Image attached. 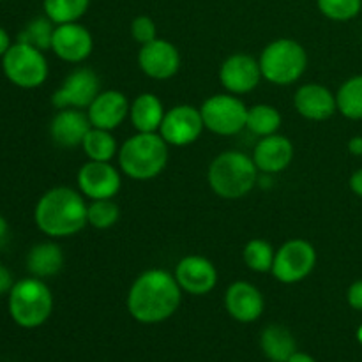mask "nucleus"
<instances>
[{
  "mask_svg": "<svg viewBox=\"0 0 362 362\" xmlns=\"http://www.w3.org/2000/svg\"><path fill=\"white\" fill-rule=\"evenodd\" d=\"M182 303V288L175 276L165 269L141 272L127 292V311L140 324H161L168 320Z\"/></svg>",
  "mask_w": 362,
  "mask_h": 362,
  "instance_id": "nucleus-1",
  "label": "nucleus"
},
{
  "mask_svg": "<svg viewBox=\"0 0 362 362\" xmlns=\"http://www.w3.org/2000/svg\"><path fill=\"white\" fill-rule=\"evenodd\" d=\"M87 207L80 191L59 186L46 191L34 209V221L45 235L66 239L80 233L87 223Z\"/></svg>",
  "mask_w": 362,
  "mask_h": 362,
  "instance_id": "nucleus-2",
  "label": "nucleus"
},
{
  "mask_svg": "<svg viewBox=\"0 0 362 362\" xmlns=\"http://www.w3.org/2000/svg\"><path fill=\"white\" fill-rule=\"evenodd\" d=\"M211 189L225 200L247 197L257 186L258 168L253 158L239 151H226L216 156L207 172Z\"/></svg>",
  "mask_w": 362,
  "mask_h": 362,
  "instance_id": "nucleus-3",
  "label": "nucleus"
},
{
  "mask_svg": "<svg viewBox=\"0 0 362 362\" xmlns=\"http://www.w3.org/2000/svg\"><path fill=\"white\" fill-rule=\"evenodd\" d=\"M117 156L129 179L151 180L168 165V144L159 133H136L124 141Z\"/></svg>",
  "mask_w": 362,
  "mask_h": 362,
  "instance_id": "nucleus-4",
  "label": "nucleus"
},
{
  "mask_svg": "<svg viewBox=\"0 0 362 362\" xmlns=\"http://www.w3.org/2000/svg\"><path fill=\"white\" fill-rule=\"evenodd\" d=\"M9 315L16 325L23 329L41 327L53 311V293L42 279L23 278L14 283L7 296Z\"/></svg>",
  "mask_w": 362,
  "mask_h": 362,
  "instance_id": "nucleus-5",
  "label": "nucleus"
},
{
  "mask_svg": "<svg viewBox=\"0 0 362 362\" xmlns=\"http://www.w3.org/2000/svg\"><path fill=\"white\" fill-rule=\"evenodd\" d=\"M262 76L272 85L286 87L299 80L308 67V53L296 39L281 37L269 42L262 52Z\"/></svg>",
  "mask_w": 362,
  "mask_h": 362,
  "instance_id": "nucleus-6",
  "label": "nucleus"
},
{
  "mask_svg": "<svg viewBox=\"0 0 362 362\" xmlns=\"http://www.w3.org/2000/svg\"><path fill=\"white\" fill-rule=\"evenodd\" d=\"M2 69L7 80L20 88H37L48 78V60L41 49L27 42H13L2 57Z\"/></svg>",
  "mask_w": 362,
  "mask_h": 362,
  "instance_id": "nucleus-7",
  "label": "nucleus"
},
{
  "mask_svg": "<svg viewBox=\"0 0 362 362\" xmlns=\"http://www.w3.org/2000/svg\"><path fill=\"white\" fill-rule=\"evenodd\" d=\"M205 129L219 136H233L246 129L247 106L233 94H216L200 106Z\"/></svg>",
  "mask_w": 362,
  "mask_h": 362,
  "instance_id": "nucleus-8",
  "label": "nucleus"
},
{
  "mask_svg": "<svg viewBox=\"0 0 362 362\" xmlns=\"http://www.w3.org/2000/svg\"><path fill=\"white\" fill-rule=\"evenodd\" d=\"M315 265H317V251L313 244L304 239H292L286 240L276 251L271 272L279 283L296 285L304 281L313 272Z\"/></svg>",
  "mask_w": 362,
  "mask_h": 362,
  "instance_id": "nucleus-9",
  "label": "nucleus"
},
{
  "mask_svg": "<svg viewBox=\"0 0 362 362\" xmlns=\"http://www.w3.org/2000/svg\"><path fill=\"white\" fill-rule=\"evenodd\" d=\"M101 92L99 76L88 67H78L71 71L59 88L53 92L52 103L55 108H88L90 103Z\"/></svg>",
  "mask_w": 362,
  "mask_h": 362,
  "instance_id": "nucleus-10",
  "label": "nucleus"
},
{
  "mask_svg": "<svg viewBox=\"0 0 362 362\" xmlns=\"http://www.w3.org/2000/svg\"><path fill=\"white\" fill-rule=\"evenodd\" d=\"M204 129L200 108L191 105H177L165 113L159 134L172 147H187L200 138Z\"/></svg>",
  "mask_w": 362,
  "mask_h": 362,
  "instance_id": "nucleus-11",
  "label": "nucleus"
},
{
  "mask_svg": "<svg viewBox=\"0 0 362 362\" xmlns=\"http://www.w3.org/2000/svg\"><path fill=\"white\" fill-rule=\"evenodd\" d=\"M78 191L90 200H110L119 194L122 179L112 163L87 161L76 175Z\"/></svg>",
  "mask_w": 362,
  "mask_h": 362,
  "instance_id": "nucleus-12",
  "label": "nucleus"
},
{
  "mask_svg": "<svg viewBox=\"0 0 362 362\" xmlns=\"http://www.w3.org/2000/svg\"><path fill=\"white\" fill-rule=\"evenodd\" d=\"M262 78L260 62L247 53H233L219 67V81L233 95L255 90Z\"/></svg>",
  "mask_w": 362,
  "mask_h": 362,
  "instance_id": "nucleus-13",
  "label": "nucleus"
},
{
  "mask_svg": "<svg viewBox=\"0 0 362 362\" xmlns=\"http://www.w3.org/2000/svg\"><path fill=\"white\" fill-rule=\"evenodd\" d=\"M138 66L152 80H170L180 69V53L175 45L156 37L140 48Z\"/></svg>",
  "mask_w": 362,
  "mask_h": 362,
  "instance_id": "nucleus-14",
  "label": "nucleus"
},
{
  "mask_svg": "<svg viewBox=\"0 0 362 362\" xmlns=\"http://www.w3.org/2000/svg\"><path fill=\"white\" fill-rule=\"evenodd\" d=\"M92 49H94L92 34L78 21L55 27L52 39V52L60 60L69 64H80L90 57Z\"/></svg>",
  "mask_w": 362,
  "mask_h": 362,
  "instance_id": "nucleus-15",
  "label": "nucleus"
},
{
  "mask_svg": "<svg viewBox=\"0 0 362 362\" xmlns=\"http://www.w3.org/2000/svg\"><path fill=\"white\" fill-rule=\"evenodd\" d=\"M177 283L182 292L191 296H207L218 285V271L209 258L189 255L177 264L175 272Z\"/></svg>",
  "mask_w": 362,
  "mask_h": 362,
  "instance_id": "nucleus-16",
  "label": "nucleus"
},
{
  "mask_svg": "<svg viewBox=\"0 0 362 362\" xmlns=\"http://www.w3.org/2000/svg\"><path fill=\"white\" fill-rule=\"evenodd\" d=\"M225 308L233 320L251 324L264 313L265 300L260 290L247 281H235L225 293Z\"/></svg>",
  "mask_w": 362,
  "mask_h": 362,
  "instance_id": "nucleus-17",
  "label": "nucleus"
},
{
  "mask_svg": "<svg viewBox=\"0 0 362 362\" xmlns=\"http://www.w3.org/2000/svg\"><path fill=\"white\" fill-rule=\"evenodd\" d=\"M129 101L120 90H103L87 108L92 127L113 131L129 117Z\"/></svg>",
  "mask_w": 362,
  "mask_h": 362,
  "instance_id": "nucleus-18",
  "label": "nucleus"
},
{
  "mask_svg": "<svg viewBox=\"0 0 362 362\" xmlns=\"http://www.w3.org/2000/svg\"><path fill=\"white\" fill-rule=\"evenodd\" d=\"M293 144L283 134H271L264 136L257 144L253 151V161L258 172L274 175V173L285 172L293 161Z\"/></svg>",
  "mask_w": 362,
  "mask_h": 362,
  "instance_id": "nucleus-19",
  "label": "nucleus"
},
{
  "mask_svg": "<svg viewBox=\"0 0 362 362\" xmlns=\"http://www.w3.org/2000/svg\"><path fill=\"white\" fill-rule=\"evenodd\" d=\"M293 105L299 115L315 122L331 119L338 112L336 94H332L327 87L320 83H306L297 88Z\"/></svg>",
  "mask_w": 362,
  "mask_h": 362,
  "instance_id": "nucleus-20",
  "label": "nucleus"
},
{
  "mask_svg": "<svg viewBox=\"0 0 362 362\" xmlns=\"http://www.w3.org/2000/svg\"><path fill=\"white\" fill-rule=\"evenodd\" d=\"M90 127L87 113L76 108H64L49 122V136L59 147L73 148L83 144Z\"/></svg>",
  "mask_w": 362,
  "mask_h": 362,
  "instance_id": "nucleus-21",
  "label": "nucleus"
},
{
  "mask_svg": "<svg viewBox=\"0 0 362 362\" xmlns=\"http://www.w3.org/2000/svg\"><path fill=\"white\" fill-rule=\"evenodd\" d=\"M165 113L161 99L151 92H144L131 103L129 119L138 133H159Z\"/></svg>",
  "mask_w": 362,
  "mask_h": 362,
  "instance_id": "nucleus-22",
  "label": "nucleus"
},
{
  "mask_svg": "<svg viewBox=\"0 0 362 362\" xmlns=\"http://www.w3.org/2000/svg\"><path fill=\"white\" fill-rule=\"evenodd\" d=\"M64 267V253L59 244L39 243L27 255V269L30 276L39 279L52 278Z\"/></svg>",
  "mask_w": 362,
  "mask_h": 362,
  "instance_id": "nucleus-23",
  "label": "nucleus"
},
{
  "mask_svg": "<svg viewBox=\"0 0 362 362\" xmlns=\"http://www.w3.org/2000/svg\"><path fill=\"white\" fill-rule=\"evenodd\" d=\"M260 346L272 362H286L297 352L296 338L283 325H269L260 336Z\"/></svg>",
  "mask_w": 362,
  "mask_h": 362,
  "instance_id": "nucleus-24",
  "label": "nucleus"
},
{
  "mask_svg": "<svg viewBox=\"0 0 362 362\" xmlns=\"http://www.w3.org/2000/svg\"><path fill=\"white\" fill-rule=\"evenodd\" d=\"M281 113L276 106L272 105H255L247 108V119H246V129L251 131L257 136H271V134L278 133L281 127Z\"/></svg>",
  "mask_w": 362,
  "mask_h": 362,
  "instance_id": "nucleus-25",
  "label": "nucleus"
},
{
  "mask_svg": "<svg viewBox=\"0 0 362 362\" xmlns=\"http://www.w3.org/2000/svg\"><path fill=\"white\" fill-rule=\"evenodd\" d=\"M81 147H83V152L88 158V161L110 163L119 154L117 141L113 138L112 131L98 129V127H90Z\"/></svg>",
  "mask_w": 362,
  "mask_h": 362,
  "instance_id": "nucleus-26",
  "label": "nucleus"
},
{
  "mask_svg": "<svg viewBox=\"0 0 362 362\" xmlns=\"http://www.w3.org/2000/svg\"><path fill=\"white\" fill-rule=\"evenodd\" d=\"M338 112L345 119L362 120V74L349 78L336 94Z\"/></svg>",
  "mask_w": 362,
  "mask_h": 362,
  "instance_id": "nucleus-27",
  "label": "nucleus"
},
{
  "mask_svg": "<svg viewBox=\"0 0 362 362\" xmlns=\"http://www.w3.org/2000/svg\"><path fill=\"white\" fill-rule=\"evenodd\" d=\"M90 0H42L45 14L55 25L74 23L87 13Z\"/></svg>",
  "mask_w": 362,
  "mask_h": 362,
  "instance_id": "nucleus-28",
  "label": "nucleus"
},
{
  "mask_svg": "<svg viewBox=\"0 0 362 362\" xmlns=\"http://www.w3.org/2000/svg\"><path fill=\"white\" fill-rule=\"evenodd\" d=\"M55 27L57 25L48 16H37L25 25L23 30L18 34V41L27 42V45L34 46V48L41 49V52L52 49V39Z\"/></svg>",
  "mask_w": 362,
  "mask_h": 362,
  "instance_id": "nucleus-29",
  "label": "nucleus"
},
{
  "mask_svg": "<svg viewBox=\"0 0 362 362\" xmlns=\"http://www.w3.org/2000/svg\"><path fill=\"white\" fill-rule=\"evenodd\" d=\"M274 257H276L274 247L264 239H251L250 243L244 246V251H243L244 264L247 265L250 271L258 272V274H264V272L272 271Z\"/></svg>",
  "mask_w": 362,
  "mask_h": 362,
  "instance_id": "nucleus-30",
  "label": "nucleus"
},
{
  "mask_svg": "<svg viewBox=\"0 0 362 362\" xmlns=\"http://www.w3.org/2000/svg\"><path fill=\"white\" fill-rule=\"evenodd\" d=\"M120 209L119 205L110 200H92V204L87 207V223L92 228L108 230L119 221Z\"/></svg>",
  "mask_w": 362,
  "mask_h": 362,
  "instance_id": "nucleus-31",
  "label": "nucleus"
},
{
  "mask_svg": "<svg viewBox=\"0 0 362 362\" xmlns=\"http://www.w3.org/2000/svg\"><path fill=\"white\" fill-rule=\"evenodd\" d=\"M317 6L332 21H350L362 13V0H317Z\"/></svg>",
  "mask_w": 362,
  "mask_h": 362,
  "instance_id": "nucleus-32",
  "label": "nucleus"
},
{
  "mask_svg": "<svg viewBox=\"0 0 362 362\" xmlns=\"http://www.w3.org/2000/svg\"><path fill=\"white\" fill-rule=\"evenodd\" d=\"M131 35L138 45H147L158 37V28L152 18L148 16H136L131 23Z\"/></svg>",
  "mask_w": 362,
  "mask_h": 362,
  "instance_id": "nucleus-33",
  "label": "nucleus"
},
{
  "mask_svg": "<svg viewBox=\"0 0 362 362\" xmlns=\"http://www.w3.org/2000/svg\"><path fill=\"white\" fill-rule=\"evenodd\" d=\"M346 300L349 306L356 311H362V278L356 279L346 290Z\"/></svg>",
  "mask_w": 362,
  "mask_h": 362,
  "instance_id": "nucleus-34",
  "label": "nucleus"
},
{
  "mask_svg": "<svg viewBox=\"0 0 362 362\" xmlns=\"http://www.w3.org/2000/svg\"><path fill=\"white\" fill-rule=\"evenodd\" d=\"M14 278L13 272L6 267L4 264H0V297L2 296H9V292L13 290L14 286Z\"/></svg>",
  "mask_w": 362,
  "mask_h": 362,
  "instance_id": "nucleus-35",
  "label": "nucleus"
},
{
  "mask_svg": "<svg viewBox=\"0 0 362 362\" xmlns=\"http://www.w3.org/2000/svg\"><path fill=\"white\" fill-rule=\"evenodd\" d=\"M350 189L354 191V194L362 198V168L356 170L350 177Z\"/></svg>",
  "mask_w": 362,
  "mask_h": 362,
  "instance_id": "nucleus-36",
  "label": "nucleus"
},
{
  "mask_svg": "<svg viewBox=\"0 0 362 362\" xmlns=\"http://www.w3.org/2000/svg\"><path fill=\"white\" fill-rule=\"evenodd\" d=\"M13 46V42H11V37L9 34H7V30L4 27H0V59H2L4 55L7 53V49Z\"/></svg>",
  "mask_w": 362,
  "mask_h": 362,
  "instance_id": "nucleus-37",
  "label": "nucleus"
},
{
  "mask_svg": "<svg viewBox=\"0 0 362 362\" xmlns=\"http://www.w3.org/2000/svg\"><path fill=\"white\" fill-rule=\"evenodd\" d=\"M9 240V223L4 216H0V247H4Z\"/></svg>",
  "mask_w": 362,
  "mask_h": 362,
  "instance_id": "nucleus-38",
  "label": "nucleus"
},
{
  "mask_svg": "<svg viewBox=\"0 0 362 362\" xmlns=\"http://www.w3.org/2000/svg\"><path fill=\"white\" fill-rule=\"evenodd\" d=\"M349 152L352 156H362V136H354L349 141Z\"/></svg>",
  "mask_w": 362,
  "mask_h": 362,
  "instance_id": "nucleus-39",
  "label": "nucleus"
},
{
  "mask_svg": "<svg viewBox=\"0 0 362 362\" xmlns=\"http://www.w3.org/2000/svg\"><path fill=\"white\" fill-rule=\"evenodd\" d=\"M286 362H317L310 354H304V352H296L292 357H290Z\"/></svg>",
  "mask_w": 362,
  "mask_h": 362,
  "instance_id": "nucleus-40",
  "label": "nucleus"
},
{
  "mask_svg": "<svg viewBox=\"0 0 362 362\" xmlns=\"http://www.w3.org/2000/svg\"><path fill=\"white\" fill-rule=\"evenodd\" d=\"M357 341H359L361 345H362V325H361L359 329H357Z\"/></svg>",
  "mask_w": 362,
  "mask_h": 362,
  "instance_id": "nucleus-41",
  "label": "nucleus"
},
{
  "mask_svg": "<svg viewBox=\"0 0 362 362\" xmlns=\"http://www.w3.org/2000/svg\"><path fill=\"white\" fill-rule=\"evenodd\" d=\"M0 2H2V0H0Z\"/></svg>",
  "mask_w": 362,
  "mask_h": 362,
  "instance_id": "nucleus-42",
  "label": "nucleus"
},
{
  "mask_svg": "<svg viewBox=\"0 0 362 362\" xmlns=\"http://www.w3.org/2000/svg\"><path fill=\"white\" fill-rule=\"evenodd\" d=\"M271 362H272V361H271Z\"/></svg>",
  "mask_w": 362,
  "mask_h": 362,
  "instance_id": "nucleus-43",
  "label": "nucleus"
}]
</instances>
